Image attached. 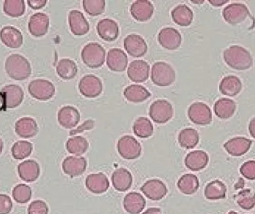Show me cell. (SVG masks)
<instances>
[{
  "label": "cell",
  "instance_id": "obj_1",
  "mask_svg": "<svg viewBox=\"0 0 255 214\" xmlns=\"http://www.w3.org/2000/svg\"><path fill=\"white\" fill-rule=\"evenodd\" d=\"M223 58L231 68L237 70H247L253 66L251 54L242 46L234 45L225 49Z\"/></svg>",
  "mask_w": 255,
  "mask_h": 214
},
{
  "label": "cell",
  "instance_id": "obj_2",
  "mask_svg": "<svg viewBox=\"0 0 255 214\" xmlns=\"http://www.w3.org/2000/svg\"><path fill=\"white\" fill-rule=\"evenodd\" d=\"M5 70L10 78L15 80H26L31 74L29 61L20 55H10L6 60Z\"/></svg>",
  "mask_w": 255,
  "mask_h": 214
},
{
  "label": "cell",
  "instance_id": "obj_3",
  "mask_svg": "<svg viewBox=\"0 0 255 214\" xmlns=\"http://www.w3.org/2000/svg\"><path fill=\"white\" fill-rule=\"evenodd\" d=\"M151 79L156 86L166 87L175 81L176 74L170 64L159 61L152 66Z\"/></svg>",
  "mask_w": 255,
  "mask_h": 214
},
{
  "label": "cell",
  "instance_id": "obj_4",
  "mask_svg": "<svg viewBox=\"0 0 255 214\" xmlns=\"http://www.w3.org/2000/svg\"><path fill=\"white\" fill-rule=\"evenodd\" d=\"M82 61L90 68H100L104 64L106 51L98 43H89L84 46L81 53Z\"/></svg>",
  "mask_w": 255,
  "mask_h": 214
},
{
  "label": "cell",
  "instance_id": "obj_5",
  "mask_svg": "<svg viewBox=\"0 0 255 214\" xmlns=\"http://www.w3.org/2000/svg\"><path fill=\"white\" fill-rule=\"evenodd\" d=\"M117 148L120 155L124 159H136L142 153V146L139 142L128 135L123 136L118 140Z\"/></svg>",
  "mask_w": 255,
  "mask_h": 214
},
{
  "label": "cell",
  "instance_id": "obj_6",
  "mask_svg": "<svg viewBox=\"0 0 255 214\" xmlns=\"http://www.w3.org/2000/svg\"><path fill=\"white\" fill-rule=\"evenodd\" d=\"M28 92L32 98L38 101H46L53 98L55 87L49 80L37 79L31 82L28 86Z\"/></svg>",
  "mask_w": 255,
  "mask_h": 214
},
{
  "label": "cell",
  "instance_id": "obj_7",
  "mask_svg": "<svg viewBox=\"0 0 255 214\" xmlns=\"http://www.w3.org/2000/svg\"><path fill=\"white\" fill-rule=\"evenodd\" d=\"M172 104L166 100H157L149 108V116L157 124H165L173 116Z\"/></svg>",
  "mask_w": 255,
  "mask_h": 214
},
{
  "label": "cell",
  "instance_id": "obj_8",
  "mask_svg": "<svg viewBox=\"0 0 255 214\" xmlns=\"http://www.w3.org/2000/svg\"><path fill=\"white\" fill-rule=\"evenodd\" d=\"M249 16L248 7L241 3H232L226 6L223 10V19L232 25L242 23Z\"/></svg>",
  "mask_w": 255,
  "mask_h": 214
},
{
  "label": "cell",
  "instance_id": "obj_9",
  "mask_svg": "<svg viewBox=\"0 0 255 214\" xmlns=\"http://www.w3.org/2000/svg\"><path fill=\"white\" fill-rule=\"evenodd\" d=\"M103 89L101 80L93 74H88L82 77L79 83V92L85 98H97L101 95Z\"/></svg>",
  "mask_w": 255,
  "mask_h": 214
},
{
  "label": "cell",
  "instance_id": "obj_10",
  "mask_svg": "<svg viewBox=\"0 0 255 214\" xmlns=\"http://www.w3.org/2000/svg\"><path fill=\"white\" fill-rule=\"evenodd\" d=\"M187 115L190 121L197 125H208L212 121L211 109L207 104L202 102L192 104L187 111Z\"/></svg>",
  "mask_w": 255,
  "mask_h": 214
},
{
  "label": "cell",
  "instance_id": "obj_11",
  "mask_svg": "<svg viewBox=\"0 0 255 214\" xmlns=\"http://www.w3.org/2000/svg\"><path fill=\"white\" fill-rule=\"evenodd\" d=\"M124 46L127 53L134 58L144 56L148 51V46L142 36L132 34L124 40Z\"/></svg>",
  "mask_w": 255,
  "mask_h": 214
},
{
  "label": "cell",
  "instance_id": "obj_12",
  "mask_svg": "<svg viewBox=\"0 0 255 214\" xmlns=\"http://www.w3.org/2000/svg\"><path fill=\"white\" fill-rule=\"evenodd\" d=\"M150 66L146 61L135 60L132 61L127 70L128 77L134 83H143L149 77Z\"/></svg>",
  "mask_w": 255,
  "mask_h": 214
},
{
  "label": "cell",
  "instance_id": "obj_13",
  "mask_svg": "<svg viewBox=\"0 0 255 214\" xmlns=\"http://www.w3.org/2000/svg\"><path fill=\"white\" fill-rule=\"evenodd\" d=\"M182 41L181 33L174 28H163L158 34V42L160 46L168 50H175L180 47Z\"/></svg>",
  "mask_w": 255,
  "mask_h": 214
},
{
  "label": "cell",
  "instance_id": "obj_14",
  "mask_svg": "<svg viewBox=\"0 0 255 214\" xmlns=\"http://www.w3.org/2000/svg\"><path fill=\"white\" fill-rule=\"evenodd\" d=\"M128 57L127 54L121 49L113 48L108 52L106 64L112 71L122 72L127 68Z\"/></svg>",
  "mask_w": 255,
  "mask_h": 214
},
{
  "label": "cell",
  "instance_id": "obj_15",
  "mask_svg": "<svg viewBox=\"0 0 255 214\" xmlns=\"http://www.w3.org/2000/svg\"><path fill=\"white\" fill-rule=\"evenodd\" d=\"M141 191L145 197L154 201H158L166 197L168 193L166 185L160 179H151L147 181L142 187Z\"/></svg>",
  "mask_w": 255,
  "mask_h": 214
},
{
  "label": "cell",
  "instance_id": "obj_16",
  "mask_svg": "<svg viewBox=\"0 0 255 214\" xmlns=\"http://www.w3.org/2000/svg\"><path fill=\"white\" fill-rule=\"evenodd\" d=\"M86 159L84 157L68 156L62 163L64 173L70 177L81 176L87 169Z\"/></svg>",
  "mask_w": 255,
  "mask_h": 214
},
{
  "label": "cell",
  "instance_id": "obj_17",
  "mask_svg": "<svg viewBox=\"0 0 255 214\" xmlns=\"http://www.w3.org/2000/svg\"><path fill=\"white\" fill-rule=\"evenodd\" d=\"M69 25L70 31L76 36H84L90 29L89 23L82 12L73 10L69 13Z\"/></svg>",
  "mask_w": 255,
  "mask_h": 214
},
{
  "label": "cell",
  "instance_id": "obj_18",
  "mask_svg": "<svg viewBox=\"0 0 255 214\" xmlns=\"http://www.w3.org/2000/svg\"><path fill=\"white\" fill-rule=\"evenodd\" d=\"M49 18L43 13H34L30 18L28 30L31 35L40 37L47 34L49 27Z\"/></svg>",
  "mask_w": 255,
  "mask_h": 214
},
{
  "label": "cell",
  "instance_id": "obj_19",
  "mask_svg": "<svg viewBox=\"0 0 255 214\" xmlns=\"http://www.w3.org/2000/svg\"><path fill=\"white\" fill-rule=\"evenodd\" d=\"M252 146V141L244 137H235L229 139L224 144L226 152L234 157L244 155L250 150Z\"/></svg>",
  "mask_w": 255,
  "mask_h": 214
},
{
  "label": "cell",
  "instance_id": "obj_20",
  "mask_svg": "<svg viewBox=\"0 0 255 214\" xmlns=\"http://www.w3.org/2000/svg\"><path fill=\"white\" fill-rule=\"evenodd\" d=\"M154 8L152 3L147 0H137L132 4L130 13L139 22H146L152 17Z\"/></svg>",
  "mask_w": 255,
  "mask_h": 214
},
{
  "label": "cell",
  "instance_id": "obj_21",
  "mask_svg": "<svg viewBox=\"0 0 255 214\" xmlns=\"http://www.w3.org/2000/svg\"><path fill=\"white\" fill-rule=\"evenodd\" d=\"M97 31L100 38L105 41L112 42L119 36V26L113 19H103L98 22Z\"/></svg>",
  "mask_w": 255,
  "mask_h": 214
},
{
  "label": "cell",
  "instance_id": "obj_22",
  "mask_svg": "<svg viewBox=\"0 0 255 214\" xmlns=\"http://www.w3.org/2000/svg\"><path fill=\"white\" fill-rule=\"evenodd\" d=\"M80 118L79 110L72 106H66L58 111V123L64 128L72 129L76 127L80 121Z\"/></svg>",
  "mask_w": 255,
  "mask_h": 214
},
{
  "label": "cell",
  "instance_id": "obj_23",
  "mask_svg": "<svg viewBox=\"0 0 255 214\" xmlns=\"http://www.w3.org/2000/svg\"><path fill=\"white\" fill-rule=\"evenodd\" d=\"M0 39L3 44L10 49H18L23 43V36L17 28L5 26L0 31Z\"/></svg>",
  "mask_w": 255,
  "mask_h": 214
},
{
  "label": "cell",
  "instance_id": "obj_24",
  "mask_svg": "<svg viewBox=\"0 0 255 214\" xmlns=\"http://www.w3.org/2000/svg\"><path fill=\"white\" fill-rule=\"evenodd\" d=\"M112 185L116 191L124 192L131 188L133 176L127 169L118 168L112 176Z\"/></svg>",
  "mask_w": 255,
  "mask_h": 214
},
{
  "label": "cell",
  "instance_id": "obj_25",
  "mask_svg": "<svg viewBox=\"0 0 255 214\" xmlns=\"http://www.w3.org/2000/svg\"><path fill=\"white\" fill-rule=\"evenodd\" d=\"M85 186L88 191L96 194H103L109 188V181L103 173L88 175L85 180Z\"/></svg>",
  "mask_w": 255,
  "mask_h": 214
},
{
  "label": "cell",
  "instance_id": "obj_26",
  "mask_svg": "<svg viewBox=\"0 0 255 214\" xmlns=\"http://www.w3.org/2000/svg\"><path fill=\"white\" fill-rule=\"evenodd\" d=\"M18 173L19 177L25 182H34L40 176V165L34 160L23 161L18 166Z\"/></svg>",
  "mask_w": 255,
  "mask_h": 214
},
{
  "label": "cell",
  "instance_id": "obj_27",
  "mask_svg": "<svg viewBox=\"0 0 255 214\" xmlns=\"http://www.w3.org/2000/svg\"><path fill=\"white\" fill-rule=\"evenodd\" d=\"M146 206L145 199L139 193L130 192L124 199V209L130 214H139Z\"/></svg>",
  "mask_w": 255,
  "mask_h": 214
},
{
  "label": "cell",
  "instance_id": "obj_28",
  "mask_svg": "<svg viewBox=\"0 0 255 214\" xmlns=\"http://www.w3.org/2000/svg\"><path fill=\"white\" fill-rule=\"evenodd\" d=\"M16 134L22 138H32L38 133V126L34 118L24 117L16 121L15 125Z\"/></svg>",
  "mask_w": 255,
  "mask_h": 214
},
{
  "label": "cell",
  "instance_id": "obj_29",
  "mask_svg": "<svg viewBox=\"0 0 255 214\" xmlns=\"http://www.w3.org/2000/svg\"><path fill=\"white\" fill-rule=\"evenodd\" d=\"M209 162V157L206 152L202 150H196L190 152L186 156V167L192 171H199L206 167Z\"/></svg>",
  "mask_w": 255,
  "mask_h": 214
},
{
  "label": "cell",
  "instance_id": "obj_30",
  "mask_svg": "<svg viewBox=\"0 0 255 214\" xmlns=\"http://www.w3.org/2000/svg\"><path fill=\"white\" fill-rule=\"evenodd\" d=\"M124 95L127 101L131 103H142L151 97L149 91L141 85H130L124 91Z\"/></svg>",
  "mask_w": 255,
  "mask_h": 214
},
{
  "label": "cell",
  "instance_id": "obj_31",
  "mask_svg": "<svg viewBox=\"0 0 255 214\" xmlns=\"http://www.w3.org/2000/svg\"><path fill=\"white\" fill-rule=\"evenodd\" d=\"M219 89L223 95L235 97L241 92L242 89V83L236 76H227L220 82Z\"/></svg>",
  "mask_w": 255,
  "mask_h": 214
},
{
  "label": "cell",
  "instance_id": "obj_32",
  "mask_svg": "<svg viewBox=\"0 0 255 214\" xmlns=\"http://www.w3.org/2000/svg\"><path fill=\"white\" fill-rule=\"evenodd\" d=\"M172 20L180 26L187 27L190 25L193 20V12L188 6L179 4L171 12Z\"/></svg>",
  "mask_w": 255,
  "mask_h": 214
},
{
  "label": "cell",
  "instance_id": "obj_33",
  "mask_svg": "<svg viewBox=\"0 0 255 214\" xmlns=\"http://www.w3.org/2000/svg\"><path fill=\"white\" fill-rule=\"evenodd\" d=\"M2 92L5 95L7 108L9 109L19 107L23 101L24 92L20 86L9 85L3 88Z\"/></svg>",
  "mask_w": 255,
  "mask_h": 214
},
{
  "label": "cell",
  "instance_id": "obj_34",
  "mask_svg": "<svg viewBox=\"0 0 255 214\" xmlns=\"http://www.w3.org/2000/svg\"><path fill=\"white\" fill-rule=\"evenodd\" d=\"M214 110L215 115L220 119H229L235 114L236 104L229 98H220L216 101Z\"/></svg>",
  "mask_w": 255,
  "mask_h": 214
},
{
  "label": "cell",
  "instance_id": "obj_35",
  "mask_svg": "<svg viewBox=\"0 0 255 214\" xmlns=\"http://www.w3.org/2000/svg\"><path fill=\"white\" fill-rule=\"evenodd\" d=\"M56 71L58 75L63 80H72L77 74V65L73 60L64 58L58 62Z\"/></svg>",
  "mask_w": 255,
  "mask_h": 214
},
{
  "label": "cell",
  "instance_id": "obj_36",
  "mask_svg": "<svg viewBox=\"0 0 255 214\" xmlns=\"http://www.w3.org/2000/svg\"><path fill=\"white\" fill-rule=\"evenodd\" d=\"M199 142V135L193 128H186L181 130L178 135L180 146L184 149H193Z\"/></svg>",
  "mask_w": 255,
  "mask_h": 214
},
{
  "label": "cell",
  "instance_id": "obj_37",
  "mask_svg": "<svg viewBox=\"0 0 255 214\" xmlns=\"http://www.w3.org/2000/svg\"><path fill=\"white\" fill-rule=\"evenodd\" d=\"M178 188L181 193L186 195L195 194L199 188V181L197 176L191 173L184 174L178 181Z\"/></svg>",
  "mask_w": 255,
  "mask_h": 214
},
{
  "label": "cell",
  "instance_id": "obj_38",
  "mask_svg": "<svg viewBox=\"0 0 255 214\" xmlns=\"http://www.w3.org/2000/svg\"><path fill=\"white\" fill-rule=\"evenodd\" d=\"M89 143L88 140L82 136H74L70 138L66 143L67 150L70 154L81 156L88 151Z\"/></svg>",
  "mask_w": 255,
  "mask_h": 214
},
{
  "label": "cell",
  "instance_id": "obj_39",
  "mask_svg": "<svg viewBox=\"0 0 255 214\" xmlns=\"http://www.w3.org/2000/svg\"><path fill=\"white\" fill-rule=\"evenodd\" d=\"M227 188L223 182L220 180H214L210 182L205 187V197L208 200H222L226 198Z\"/></svg>",
  "mask_w": 255,
  "mask_h": 214
},
{
  "label": "cell",
  "instance_id": "obj_40",
  "mask_svg": "<svg viewBox=\"0 0 255 214\" xmlns=\"http://www.w3.org/2000/svg\"><path fill=\"white\" fill-rule=\"evenodd\" d=\"M133 130L138 137L148 138L152 136L154 127L148 118L139 117L133 123Z\"/></svg>",
  "mask_w": 255,
  "mask_h": 214
},
{
  "label": "cell",
  "instance_id": "obj_41",
  "mask_svg": "<svg viewBox=\"0 0 255 214\" xmlns=\"http://www.w3.org/2000/svg\"><path fill=\"white\" fill-rule=\"evenodd\" d=\"M4 13L10 17L17 18L25 13V1L19 0H7L3 7Z\"/></svg>",
  "mask_w": 255,
  "mask_h": 214
},
{
  "label": "cell",
  "instance_id": "obj_42",
  "mask_svg": "<svg viewBox=\"0 0 255 214\" xmlns=\"http://www.w3.org/2000/svg\"><path fill=\"white\" fill-rule=\"evenodd\" d=\"M32 150V143L27 141H18L12 147V155L16 160H23L31 155Z\"/></svg>",
  "mask_w": 255,
  "mask_h": 214
},
{
  "label": "cell",
  "instance_id": "obj_43",
  "mask_svg": "<svg viewBox=\"0 0 255 214\" xmlns=\"http://www.w3.org/2000/svg\"><path fill=\"white\" fill-rule=\"evenodd\" d=\"M236 200L241 209L250 210L255 206V193L250 189L243 190L238 193Z\"/></svg>",
  "mask_w": 255,
  "mask_h": 214
},
{
  "label": "cell",
  "instance_id": "obj_44",
  "mask_svg": "<svg viewBox=\"0 0 255 214\" xmlns=\"http://www.w3.org/2000/svg\"><path fill=\"white\" fill-rule=\"evenodd\" d=\"M82 4L85 11L92 16H100L106 8L104 0H84Z\"/></svg>",
  "mask_w": 255,
  "mask_h": 214
},
{
  "label": "cell",
  "instance_id": "obj_45",
  "mask_svg": "<svg viewBox=\"0 0 255 214\" xmlns=\"http://www.w3.org/2000/svg\"><path fill=\"white\" fill-rule=\"evenodd\" d=\"M31 188L28 185L19 184L13 190V197L18 203H26L31 200Z\"/></svg>",
  "mask_w": 255,
  "mask_h": 214
},
{
  "label": "cell",
  "instance_id": "obj_46",
  "mask_svg": "<svg viewBox=\"0 0 255 214\" xmlns=\"http://www.w3.org/2000/svg\"><path fill=\"white\" fill-rule=\"evenodd\" d=\"M28 213V214H48L49 208L44 201L35 200L30 204Z\"/></svg>",
  "mask_w": 255,
  "mask_h": 214
},
{
  "label": "cell",
  "instance_id": "obj_47",
  "mask_svg": "<svg viewBox=\"0 0 255 214\" xmlns=\"http://www.w3.org/2000/svg\"><path fill=\"white\" fill-rule=\"evenodd\" d=\"M240 173L245 179L255 180V161H249L243 164Z\"/></svg>",
  "mask_w": 255,
  "mask_h": 214
},
{
  "label": "cell",
  "instance_id": "obj_48",
  "mask_svg": "<svg viewBox=\"0 0 255 214\" xmlns=\"http://www.w3.org/2000/svg\"><path fill=\"white\" fill-rule=\"evenodd\" d=\"M13 203L11 199L5 194H0V214H8L11 212Z\"/></svg>",
  "mask_w": 255,
  "mask_h": 214
},
{
  "label": "cell",
  "instance_id": "obj_49",
  "mask_svg": "<svg viewBox=\"0 0 255 214\" xmlns=\"http://www.w3.org/2000/svg\"><path fill=\"white\" fill-rule=\"evenodd\" d=\"M27 2H28L29 7L34 9V10H39V9L43 8L47 4L46 0H29Z\"/></svg>",
  "mask_w": 255,
  "mask_h": 214
},
{
  "label": "cell",
  "instance_id": "obj_50",
  "mask_svg": "<svg viewBox=\"0 0 255 214\" xmlns=\"http://www.w3.org/2000/svg\"><path fill=\"white\" fill-rule=\"evenodd\" d=\"M94 127V121H91V120H88L86 122L84 123L81 127H79L77 130H73V131L70 132V135L76 134L78 133H82L84 130H90V129L93 128Z\"/></svg>",
  "mask_w": 255,
  "mask_h": 214
},
{
  "label": "cell",
  "instance_id": "obj_51",
  "mask_svg": "<svg viewBox=\"0 0 255 214\" xmlns=\"http://www.w3.org/2000/svg\"><path fill=\"white\" fill-rule=\"evenodd\" d=\"M7 109V101L6 97L2 92H0V111L6 110Z\"/></svg>",
  "mask_w": 255,
  "mask_h": 214
},
{
  "label": "cell",
  "instance_id": "obj_52",
  "mask_svg": "<svg viewBox=\"0 0 255 214\" xmlns=\"http://www.w3.org/2000/svg\"><path fill=\"white\" fill-rule=\"evenodd\" d=\"M249 132H250L252 137L255 139V117L250 121V124H249Z\"/></svg>",
  "mask_w": 255,
  "mask_h": 214
},
{
  "label": "cell",
  "instance_id": "obj_53",
  "mask_svg": "<svg viewBox=\"0 0 255 214\" xmlns=\"http://www.w3.org/2000/svg\"><path fill=\"white\" fill-rule=\"evenodd\" d=\"M142 214H163L161 209L159 208H149Z\"/></svg>",
  "mask_w": 255,
  "mask_h": 214
},
{
  "label": "cell",
  "instance_id": "obj_54",
  "mask_svg": "<svg viewBox=\"0 0 255 214\" xmlns=\"http://www.w3.org/2000/svg\"><path fill=\"white\" fill-rule=\"evenodd\" d=\"M229 1H221V0H213V1H208L210 4H212L214 7H219L221 6L224 5L226 3L229 2Z\"/></svg>",
  "mask_w": 255,
  "mask_h": 214
},
{
  "label": "cell",
  "instance_id": "obj_55",
  "mask_svg": "<svg viewBox=\"0 0 255 214\" xmlns=\"http://www.w3.org/2000/svg\"><path fill=\"white\" fill-rule=\"evenodd\" d=\"M3 148H4V143H3V141L1 140V138H0V155H1V152H2Z\"/></svg>",
  "mask_w": 255,
  "mask_h": 214
},
{
  "label": "cell",
  "instance_id": "obj_56",
  "mask_svg": "<svg viewBox=\"0 0 255 214\" xmlns=\"http://www.w3.org/2000/svg\"><path fill=\"white\" fill-rule=\"evenodd\" d=\"M192 3H193V4H203L205 1H191Z\"/></svg>",
  "mask_w": 255,
  "mask_h": 214
},
{
  "label": "cell",
  "instance_id": "obj_57",
  "mask_svg": "<svg viewBox=\"0 0 255 214\" xmlns=\"http://www.w3.org/2000/svg\"><path fill=\"white\" fill-rule=\"evenodd\" d=\"M228 214H238L236 212H234V211H231V212H229V213Z\"/></svg>",
  "mask_w": 255,
  "mask_h": 214
}]
</instances>
